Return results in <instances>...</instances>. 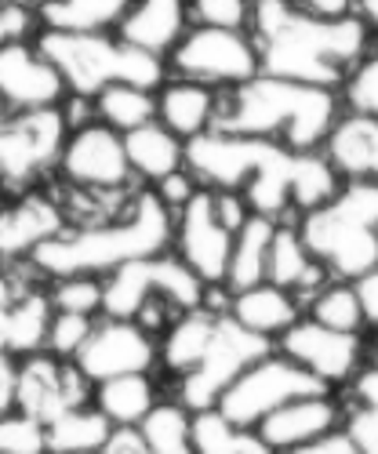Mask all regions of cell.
<instances>
[{"label": "cell", "instance_id": "d6986e66", "mask_svg": "<svg viewBox=\"0 0 378 454\" xmlns=\"http://www.w3.org/2000/svg\"><path fill=\"white\" fill-rule=\"evenodd\" d=\"M346 411L350 403H343L335 393H313V396H298L287 400L284 407H277L270 419H262L255 426V433L266 440L277 454H287L302 443H310L324 433H335L346 426Z\"/></svg>", "mask_w": 378, "mask_h": 454}, {"label": "cell", "instance_id": "277c9868", "mask_svg": "<svg viewBox=\"0 0 378 454\" xmlns=\"http://www.w3.org/2000/svg\"><path fill=\"white\" fill-rule=\"evenodd\" d=\"M338 124V95L327 88L280 81L258 73L255 81L225 88L218 98L215 131L280 142L295 153H317Z\"/></svg>", "mask_w": 378, "mask_h": 454}, {"label": "cell", "instance_id": "bcb514c9", "mask_svg": "<svg viewBox=\"0 0 378 454\" xmlns=\"http://www.w3.org/2000/svg\"><path fill=\"white\" fill-rule=\"evenodd\" d=\"M26 29V12L15 4V0H0V44L19 41Z\"/></svg>", "mask_w": 378, "mask_h": 454}, {"label": "cell", "instance_id": "83f0119b", "mask_svg": "<svg viewBox=\"0 0 378 454\" xmlns=\"http://www.w3.org/2000/svg\"><path fill=\"white\" fill-rule=\"evenodd\" d=\"M157 386L149 374H121L95 386V407L117 429H138L157 411Z\"/></svg>", "mask_w": 378, "mask_h": 454}, {"label": "cell", "instance_id": "60d3db41", "mask_svg": "<svg viewBox=\"0 0 378 454\" xmlns=\"http://www.w3.org/2000/svg\"><path fill=\"white\" fill-rule=\"evenodd\" d=\"M193 19L201 26H218V29H248L251 26V0H193L189 4Z\"/></svg>", "mask_w": 378, "mask_h": 454}, {"label": "cell", "instance_id": "2e32d148", "mask_svg": "<svg viewBox=\"0 0 378 454\" xmlns=\"http://www.w3.org/2000/svg\"><path fill=\"white\" fill-rule=\"evenodd\" d=\"M84 396H88V378L73 360H62L51 353H33L19 364L15 407L33 414L36 422H44V426L55 422L69 407H81Z\"/></svg>", "mask_w": 378, "mask_h": 454}, {"label": "cell", "instance_id": "8fae6325", "mask_svg": "<svg viewBox=\"0 0 378 454\" xmlns=\"http://www.w3.org/2000/svg\"><path fill=\"white\" fill-rule=\"evenodd\" d=\"M8 102L0 98V178L29 182L66 149V117L62 109H26L8 117Z\"/></svg>", "mask_w": 378, "mask_h": 454}, {"label": "cell", "instance_id": "f1b7e54d", "mask_svg": "<svg viewBox=\"0 0 378 454\" xmlns=\"http://www.w3.org/2000/svg\"><path fill=\"white\" fill-rule=\"evenodd\" d=\"M124 149H128L131 171L149 178V182H164L168 175L185 168V142L178 135H171L161 121L128 131L124 135Z\"/></svg>", "mask_w": 378, "mask_h": 454}, {"label": "cell", "instance_id": "ee69618b", "mask_svg": "<svg viewBox=\"0 0 378 454\" xmlns=\"http://www.w3.org/2000/svg\"><path fill=\"white\" fill-rule=\"evenodd\" d=\"M357 298H360V309H364V324L378 331V266L371 273H364L360 280H353Z\"/></svg>", "mask_w": 378, "mask_h": 454}, {"label": "cell", "instance_id": "c3c4849f", "mask_svg": "<svg viewBox=\"0 0 378 454\" xmlns=\"http://www.w3.org/2000/svg\"><path fill=\"white\" fill-rule=\"evenodd\" d=\"M102 454H149V450H146L138 429H117V433H113V440H109V447H106Z\"/></svg>", "mask_w": 378, "mask_h": 454}, {"label": "cell", "instance_id": "5bb4252c", "mask_svg": "<svg viewBox=\"0 0 378 454\" xmlns=\"http://www.w3.org/2000/svg\"><path fill=\"white\" fill-rule=\"evenodd\" d=\"M77 364L88 382H106V378L121 374H149L161 364V342L135 320H106L95 324L91 338L77 353Z\"/></svg>", "mask_w": 378, "mask_h": 454}, {"label": "cell", "instance_id": "9a60e30c", "mask_svg": "<svg viewBox=\"0 0 378 454\" xmlns=\"http://www.w3.org/2000/svg\"><path fill=\"white\" fill-rule=\"evenodd\" d=\"M62 175L77 189H95V193H109V189H124L131 178V160L124 149V135L113 131L109 124H88L73 131L62 149Z\"/></svg>", "mask_w": 378, "mask_h": 454}, {"label": "cell", "instance_id": "7a4b0ae2", "mask_svg": "<svg viewBox=\"0 0 378 454\" xmlns=\"http://www.w3.org/2000/svg\"><path fill=\"white\" fill-rule=\"evenodd\" d=\"M367 19H320L295 0H255L251 12V41L262 73L327 91L346 88L367 55Z\"/></svg>", "mask_w": 378, "mask_h": 454}, {"label": "cell", "instance_id": "74e56055", "mask_svg": "<svg viewBox=\"0 0 378 454\" xmlns=\"http://www.w3.org/2000/svg\"><path fill=\"white\" fill-rule=\"evenodd\" d=\"M0 454H48V429L26 411L0 414Z\"/></svg>", "mask_w": 378, "mask_h": 454}, {"label": "cell", "instance_id": "44dd1931", "mask_svg": "<svg viewBox=\"0 0 378 454\" xmlns=\"http://www.w3.org/2000/svg\"><path fill=\"white\" fill-rule=\"evenodd\" d=\"M218 98H222L218 88L178 77V81L164 84L157 95V121L182 142H193V138L215 131Z\"/></svg>", "mask_w": 378, "mask_h": 454}, {"label": "cell", "instance_id": "f6af8a7d", "mask_svg": "<svg viewBox=\"0 0 378 454\" xmlns=\"http://www.w3.org/2000/svg\"><path fill=\"white\" fill-rule=\"evenodd\" d=\"M15 396H19V364L12 353H0V414L15 411Z\"/></svg>", "mask_w": 378, "mask_h": 454}, {"label": "cell", "instance_id": "f546056e", "mask_svg": "<svg viewBox=\"0 0 378 454\" xmlns=\"http://www.w3.org/2000/svg\"><path fill=\"white\" fill-rule=\"evenodd\" d=\"M44 429H48V454H102L113 433H117V426L98 407L88 403L69 407Z\"/></svg>", "mask_w": 378, "mask_h": 454}, {"label": "cell", "instance_id": "ac0fdd59", "mask_svg": "<svg viewBox=\"0 0 378 454\" xmlns=\"http://www.w3.org/2000/svg\"><path fill=\"white\" fill-rule=\"evenodd\" d=\"M62 95H66L62 73L41 55V48H29L22 41L0 44V98L15 113L55 109Z\"/></svg>", "mask_w": 378, "mask_h": 454}, {"label": "cell", "instance_id": "30bf717a", "mask_svg": "<svg viewBox=\"0 0 378 454\" xmlns=\"http://www.w3.org/2000/svg\"><path fill=\"white\" fill-rule=\"evenodd\" d=\"M171 66L185 81H201L211 88H237L262 73V59L248 29H218V26L189 29L171 51Z\"/></svg>", "mask_w": 378, "mask_h": 454}, {"label": "cell", "instance_id": "f35d334b", "mask_svg": "<svg viewBox=\"0 0 378 454\" xmlns=\"http://www.w3.org/2000/svg\"><path fill=\"white\" fill-rule=\"evenodd\" d=\"M95 331V320L91 317H81V313H55L51 320V331H48V353L51 356H62V360H77V353L84 349V342Z\"/></svg>", "mask_w": 378, "mask_h": 454}, {"label": "cell", "instance_id": "4316f807", "mask_svg": "<svg viewBox=\"0 0 378 454\" xmlns=\"http://www.w3.org/2000/svg\"><path fill=\"white\" fill-rule=\"evenodd\" d=\"M277 218L270 215H251L240 233L233 240V258H230V273H225V291L237 294L248 291L255 284H266V270H270V247L277 237Z\"/></svg>", "mask_w": 378, "mask_h": 454}, {"label": "cell", "instance_id": "7bdbcfd3", "mask_svg": "<svg viewBox=\"0 0 378 454\" xmlns=\"http://www.w3.org/2000/svg\"><path fill=\"white\" fill-rule=\"evenodd\" d=\"M287 454H364V450L357 447V440H353L350 429L343 426V429L324 433V436H317V440H310V443L287 450Z\"/></svg>", "mask_w": 378, "mask_h": 454}, {"label": "cell", "instance_id": "f907efd6", "mask_svg": "<svg viewBox=\"0 0 378 454\" xmlns=\"http://www.w3.org/2000/svg\"><path fill=\"white\" fill-rule=\"evenodd\" d=\"M371 367L378 371V342H374V349H371Z\"/></svg>", "mask_w": 378, "mask_h": 454}, {"label": "cell", "instance_id": "4dcf8cb0", "mask_svg": "<svg viewBox=\"0 0 378 454\" xmlns=\"http://www.w3.org/2000/svg\"><path fill=\"white\" fill-rule=\"evenodd\" d=\"M193 450L197 454H277L255 429L233 426L218 407L193 414Z\"/></svg>", "mask_w": 378, "mask_h": 454}, {"label": "cell", "instance_id": "816d5d0a", "mask_svg": "<svg viewBox=\"0 0 378 454\" xmlns=\"http://www.w3.org/2000/svg\"><path fill=\"white\" fill-rule=\"evenodd\" d=\"M0 200H4V178H0Z\"/></svg>", "mask_w": 378, "mask_h": 454}, {"label": "cell", "instance_id": "e575fe53", "mask_svg": "<svg viewBox=\"0 0 378 454\" xmlns=\"http://www.w3.org/2000/svg\"><path fill=\"white\" fill-rule=\"evenodd\" d=\"M310 320L335 327V331H346V334H360L367 324H364V309H360L353 280H327L310 298Z\"/></svg>", "mask_w": 378, "mask_h": 454}, {"label": "cell", "instance_id": "603a6c76", "mask_svg": "<svg viewBox=\"0 0 378 454\" xmlns=\"http://www.w3.org/2000/svg\"><path fill=\"white\" fill-rule=\"evenodd\" d=\"M185 29V0H131L121 36L149 55H171Z\"/></svg>", "mask_w": 378, "mask_h": 454}, {"label": "cell", "instance_id": "ba28073f", "mask_svg": "<svg viewBox=\"0 0 378 454\" xmlns=\"http://www.w3.org/2000/svg\"><path fill=\"white\" fill-rule=\"evenodd\" d=\"M149 294H168L178 309H201L208 301V284L185 266L178 254H157L128 262V266L113 270L106 280V301L102 313L113 320H135L142 301Z\"/></svg>", "mask_w": 378, "mask_h": 454}, {"label": "cell", "instance_id": "836d02e7", "mask_svg": "<svg viewBox=\"0 0 378 454\" xmlns=\"http://www.w3.org/2000/svg\"><path fill=\"white\" fill-rule=\"evenodd\" d=\"M193 411H185L178 400L157 403V411L138 426V436L149 454H197L193 450Z\"/></svg>", "mask_w": 378, "mask_h": 454}, {"label": "cell", "instance_id": "9c48e42d", "mask_svg": "<svg viewBox=\"0 0 378 454\" xmlns=\"http://www.w3.org/2000/svg\"><path fill=\"white\" fill-rule=\"evenodd\" d=\"M266 353H273L270 338H258L248 327H240L230 313L218 320V331L211 338V346L204 353V360L178 378V403L185 411H208L218 403V396L230 389L237 378Z\"/></svg>", "mask_w": 378, "mask_h": 454}, {"label": "cell", "instance_id": "d4e9b609", "mask_svg": "<svg viewBox=\"0 0 378 454\" xmlns=\"http://www.w3.org/2000/svg\"><path fill=\"white\" fill-rule=\"evenodd\" d=\"M266 280L298 294V291H310L317 294L331 277L320 262L310 254V247L302 244L298 237V225H277V237H273V247H270V270H266Z\"/></svg>", "mask_w": 378, "mask_h": 454}, {"label": "cell", "instance_id": "4fadbf2b", "mask_svg": "<svg viewBox=\"0 0 378 454\" xmlns=\"http://www.w3.org/2000/svg\"><path fill=\"white\" fill-rule=\"evenodd\" d=\"M233 240H237V233L222 222L218 204H215V189H208V185L175 218V251L208 287L225 284L230 258H233Z\"/></svg>", "mask_w": 378, "mask_h": 454}, {"label": "cell", "instance_id": "1f68e13d", "mask_svg": "<svg viewBox=\"0 0 378 454\" xmlns=\"http://www.w3.org/2000/svg\"><path fill=\"white\" fill-rule=\"evenodd\" d=\"M95 113L102 117V124L128 135L157 121V95L135 84H109L106 91L95 95Z\"/></svg>", "mask_w": 378, "mask_h": 454}, {"label": "cell", "instance_id": "52a82bcc", "mask_svg": "<svg viewBox=\"0 0 378 454\" xmlns=\"http://www.w3.org/2000/svg\"><path fill=\"white\" fill-rule=\"evenodd\" d=\"M313 393H335L327 389L317 374H310L306 367H298L291 356H284L280 349L266 353L262 360H255L237 382L218 396V411L240 429H255L262 419H270L277 407H284L287 400L298 396H313Z\"/></svg>", "mask_w": 378, "mask_h": 454}, {"label": "cell", "instance_id": "d590c367", "mask_svg": "<svg viewBox=\"0 0 378 454\" xmlns=\"http://www.w3.org/2000/svg\"><path fill=\"white\" fill-rule=\"evenodd\" d=\"M346 429L364 454H378V371L364 367L353 382V403L346 411Z\"/></svg>", "mask_w": 378, "mask_h": 454}, {"label": "cell", "instance_id": "b9f144b4", "mask_svg": "<svg viewBox=\"0 0 378 454\" xmlns=\"http://www.w3.org/2000/svg\"><path fill=\"white\" fill-rule=\"evenodd\" d=\"M201 182H197V175L189 171V168H182V171H175V175H168L164 182H157V193H161V200L171 207V211H182L189 200H193L197 193H201Z\"/></svg>", "mask_w": 378, "mask_h": 454}, {"label": "cell", "instance_id": "484cf974", "mask_svg": "<svg viewBox=\"0 0 378 454\" xmlns=\"http://www.w3.org/2000/svg\"><path fill=\"white\" fill-rule=\"evenodd\" d=\"M222 317H225V313H218V309H211V306H201V309L182 313V317L164 331V342H161V364H164V371H171V374H178V378L193 371V367L204 360V353H208V346H211V338H215Z\"/></svg>", "mask_w": 378, "mask_h": 454}, {"label": "cell", "instance_id": "8d00e7d4", "mask_svg": "<svg viewBox=\"0 0 378 454\" xmlns=\"http://www.w3.org/2000/svg\"><path fill=\"white\" fill-rule=\"evenodd\" d=\"M106 301V284L91 273H77V277H59L55 291H51V306L55 313H81V317H95L102 313Z\"/></svg>", "mask_w": 378, "mask_h": 454}, {"label": "cell", "instance_id": "ab89813d", "mask_svg": "<svg viewBox=\"0 0 378 454\" xmlns=\"http://www.w3.org/2000/svg\"><path fill=\"white\" fill-rule=\"evenodd\" d=\"M346 106L350 113L378 121V51L364 55V62L353 69V77L346 81Z\"/></svg>", "mask_w": 378, "mask_h": 454}, {"label": "cell", "instance_id": "3957f363", "mask_svg": "<svg viewBox=\"0 0 378 454\" xmlns=\"http://www.w3.org/2000/svg\"><path fill=\"white\" fill-rule=\"evenodd\" d=\"M175 240V215L161 200L157 189H142L128 211L113 222H95L77 233H62L48 244H41L29 258L33 266L48 277H77V273H113L128 262L168 254Z\"/></svg>", "mask_w": 378, "mask_h": 454}, {"label": "cell", "instance_id": "cb8c5ba5", "mask_svg": "<svg viewBox=\"0 0 378 454\" xmlns=\"http://www.w3.org/2000/svg\"><path fill=\"white\" fill-rule=\"evenodd\" d=\"M230 317L240 327H248L251 334L277 342L284 331H291L302 320V309H298V298L291 291L266 280V284H255L248 291L230 294Z\"/></svg>", "mask_w": 378, "mask_h": 454}, {"label": "cell", "instance_id": "e0dca14e", "mask_svg": "<svg viewBox=\"0 0 378 454\" xmlns=\"http://www.w3.org/2000/svg\"><path fill=\"white\" fill-rule=\"evenodd\" d=\"M55 306L48 291L19 280L15 273H0V353L33 356L48 349V331Z\"/></svg>", "mask_w": 378, "mask_h": 454}, {"label": "cell", "instance_id": "5b68a950", "mask_svg": "<svg viewBox=\"0 0 378 454\" xmlns=\"http://www.w3.org/2000/svg\"><path fill=\"white\" fill-rule=\"evenodd\" d=\"M298 237L331 280H360L378 266V182H343L298 218Z\"/></svg>", "mask_w": 378, "mask_h": 454}, {"label": "cell", "instance_id": "7402d4cb", "mask_svg": "<svg viewBox=\"0 0 378 454\" xmlns=\"http://www.w3.org/2000/svg\"><path fill=\"white\" fill-rule=\"evenodd\" d=\"M324 157L346 182H378V121L346 113L324 142Z\"/></svg>", "mask_w": 378, "mask_h": 454}, {"label": "cell", "instance_id": "681fc988", "mask_svg": "<svg viewBox=\"0 0 378 454\" xmlns=\"http://www.w3.org/2000/svg\"><path fill=\"white\" fill-rule=\"evenodd\" d=\"M360 12H364V19L378 29V0H360Z\"/></svg>", "mask_w": 378, "mask_h": 454}, {"label": "cell", "instance_id": "8992f818", "mask_svg": "<svg viewBox=\"0 0 378 454\" xmlns=\"http://www.w3.org/2000/svg\"><path fill=\"white\" fill-rule=\"evenodd\" d=\"M36 48L62 73L66 88L81 98H95L109 84H135L149 91L164 88V59L128 44L124 36H102L98 29H44Z\"/></svg>", "mask_w": 378, "mask_h": 454}, {"label": "cell", "instance_id": "7dc6e473", "mask_svg": "<svg viewBox=\"0 0 378 454\" xmlns=\"http://www.w3.org/2000/svg\"><path fill=\"white\" fill-rule=\"evenodd\" d=\"M295 4H302L306 12H313L320 19H346V15H353V0H295Z\"/></svg>", "mask_w": 378, "mask_h": 454}, {"label": "cell", "instance_id": "ffe728a7", "mask_svg": "<svg viewBox=\"0 0 378 454\" xmlns=\"http://www.w3.org/2000/svg\"><path fill=\"white\" fill-rule=\"evenodd\" d=\"M66 233V215L55 200L41 193H26L15 204L0 207V258H26L41 244Z\"/></svg>", "mask_w": 378, "mask_h": 454}, {"label": "cell", "instance_id": "6da1fadb", "mask_svg": "<svg viewBox=\"0 0 378 454\" xmlns=\"http://www.w3.org/2000/svg\"><path fill=\"white\" fill-rule=\"evenodd\" d=\"M185 168L208 189H233L255 215L280 218L298 207L302 215L327 204L343 175L324 153H295V149L233 131H208L185 142Z\"/></svg>", "mask_w": 378, "mask_h": 454}, {"label": "cell", "instance_id": "d6a6232c", "mask_svg": "<svg viewBox=\"0 0 378 454\" xmlns=\"http://www.w3.org/2000/svg\"><path fill=\"white\" fill-rule=\"evenodd\" d=\"M131 0H44L41 19L48 29H66V33H88L102 29L109 22L124 19Z\"/></svg>", "mask_w": 378, "mask_h": 454}, {"label": "cell", "instance_id": "7c38bea8", "mask_svg": "<svg viewBox=\"0 0 378 454\" xmlns=\"http://www.w3.org/2000/svg\"><path fill=\"white\" fill-rule=\"evenodd\" d=\"M277 349L284 356H291L298 367L317 374L327 389L353 386L364 371V360H367L364 334L335 331V327H324L310 317L298 320L291 331H284L277 338Z\"/></svg>", "mask_w": 378, "mask_h": 454}]
</instances>
